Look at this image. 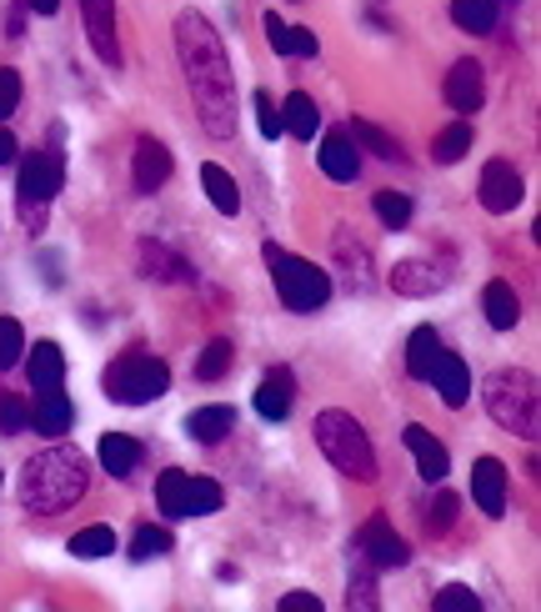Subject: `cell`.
<instances>
[{
  "instance_id": "obj_1",
  "label": "cell",
  "mask_w": 541,
  "mask_h": 612,
  "mask_svg": "<svg viewBox=\"0 0 541 612\" xmlns=\"http://www.w3.org/2000/svg\"><path fill=\"white\" fill-rule=\"evenodd\" d=\"M176 50H181L185 86L196 96V116L206 125V136L231 141L236 136V75L221 50V36L206 25V15L181 11V21H176Z\"/></svg>"
},
{
  "instance_id": "obj_2",
  "label": "cell",
  "mask_w": 541,
  "mask_h": 612,
  "mask_svg": "<svg viewBox=\"0 0 541 612\" xmlns=\"http://www.w3.org/2000/svg\"><path fill=\"white\" fill-rule=\"evenodd\" d=\"M86 488H91L86 457L71 447H46L21 472V507L36 517L65 513V507H75V502L86 497Z\"/></svg>"
},
{
  "instance_id": "obj_3",
  "label": "cell",
  "mask_w": 541,
  "mask_h": 612,
  "mask_svg": "<svg viewBox=\"0 0 541 612\" xmlns=\"http://www.w3.org/2000/svg\"><path fill=\"white\" fill-rule=\"evenodd\" d=\"M311 432H316V447L326 452V463L336 467L341 477H351V482H376V452H371L366 432H361V422L351 412H321L316 422H311Z\"/></svg>"
},
{
  "instance_id": "obj_4",
  "label": "cell",
  "mask_w": 541,
  "mask_h": 612,
  "mask_svg": "<svg viewBox=\"0 0 541 612\" xmlns=\"http://www.w3.org/2000/svg\"><path fill=\"white\" fill-rule=\"evenodd\" d=\"M486 412L496 417V427H506V432H517V437L537 442V432H541L537 376L517 372V367L492 372V376H486Z\"/></svg>"
},
{
  "instance_id": "obj_5",
  "label": "cell",
  "mask_w": 541,
  "mask_h": 612,
  "mask_svg": "<svg viewBox=\"0 0 541 612\" xmlns=\"http://www.w3.org/2000/svg\"><path fill=\"white\" fill-rule=\"evenodd\" d=\"M266 266H270V281H276V297H281L286 312H316V307H326V297H332V276L316 272L311 262H301V256H291V251L281 247H266Z\"/></svg>"
},
{
  "instance_id": "obj_6",
  "label": "cell",
  "mask_w": 541,
  "mask_h": 612,
  "mask_svg": "<svg viewBox=\"0 0 541 612\" xmlns=\"http://www.w3.org/2000/svg\"><path fill=\"white\" fill-rule=\"evenodd\" d=\"M166 387H171V367L160 357H146V351H131V357L106 367V397L121 407H146V401L166 397Z\"/></svg>"
},
{
  "instance_id": "obj_7",
  "label": "cell",
  "mask_w": 541,
  "mask_h": 612,
  "mask_svg": "<svg viewBox=\"0 0 541 612\" xmlns=\"http://www.w3.org/2000/svg\"><path fill=\"white\" fill-rule=\"evenodd\" d=\"M65 181V161H61V151H36V156H25L21 161V216L25 226H40L46 221V201L61 191Z\"/></svg>"
},
{
  "instance_id": "obj_8",
  "label": "cell",
  "mask_w": 541,
  "mask_h": 612,
  "mask_svg": "<svg viewBox=\"0 0 541 612\" xmlns=\"http://www.w3.org/2000/svg\"><path fill=\"white\" fill-rule=\"evenodd\" d=\"M521 196H527V187H521V171L512 161H486L481 166V206H486L492 216L517 212Z\"/></svg>"
},
{
  "instance_id": "obj_9",
  "label": "cell",
  "mask_w": 541,
  "mask_h": 612,
  "mask_svg": "<svg viewBox=\"0 0 541 612\" xmlns=\"http://www.w3.org/2000/svg\"><path fill=\"white\" fill-rule=\"evenodd\" d=\"M357 552L366 557L371 567H406V557H411V548H406V542L396 538L386 517H366V523H361V532H357Z\"/></svg>"
},
{
  "instance_id": "obj_10",
  "label": "cell",
  "mask_w": 541,
  "mask_h": 612,
  "mask_svg": "<svg viewBox=\"0 0 541 612\" xmlns=\"http://www.w3.org/2000/svg\"><path fill=\"white\" fill-rule=\"evenodd\" d=\"M81 15H86V36L106 65H121V40H116V0H81Z\"/></svg>"
},
{
  "instance_id": "obj_11",
  "label": "cell",
  "mask_w": 541,
  "mask_h": 612,
  "mask_svg": "<svg viewBox=\"0 0 541 612\" xmlns=\"http://www.w3.org/2000/svg\"><path fill=\"white\" fill-rule=\"evenodd\" d=\"M446 106L461 116L481 111V100H486V81H481V65L477 61H456L452 71H446Z\"/></svg>"
},
{
  "instance_id": "obj_12",
  "label": "cell",
  "mask_w": 541,
  "mask_h": 612,
  "mask_svg": "<svg viewBox=\"0 0 541 612\" xmlns=\"http://www.w3.org/2000/svg\"><path fill=\"white\" fill-rule=\"evenodd\" d=\"M135 191L141 196H151V191H160L166 181H171V151L160 146L156 136H141L135 141Z\"/></svg>"
},
{
  "instance_id": "obj_13",
  "label": "cell",
  "mask_w": 541,
  "mask_h": 612,
  "mask_svg": "<svg viewBox=\"0 0 541 612\" xmlns=\"http://www.w3.org/2000/svg\"><path fill=\"white\" fill-rule=\"evenodd\" d=\"M471 492H477V507L486 517H502L506 513V467L496 457H477L471 467Z\"/></svg>"
},
{
  "instance_id": "obj_14",
  "label": "cell",
  "mask_w": 541,
  "mask_h": 612,
  "mask_svg": "<svg viewBox=\"0 0 541 612\" xmlns=\"http://www.w3.org/2000/svg\"><path fill=\"white\" fill-rule=\"evenodd\" d=\"M71 417H75V407H71V397H65L61 387H40L36 401H31V427H36V432H46V437L71 432Z\"/></svg>"
},
{
  "instance_id": "obj_15",
  "label": "cell",
  "mask_w": 541,
  "mask_h": 612,
  "mask_svg": "<svg viewBox=\"0 0 541 612\" xmlns=\"http://www.w3.org/2000/svg\"><path fill=\"white\" fill-rule=\"evenodd\" d=\"M426 382H436V392H442L446 407H467V397H471V372H467V362H461L456 351L442 347V357H436V367H431Z\"/></svg>"
},
{
  "instance_id": "obj_16",
  "label": "cell",
  "mask_w": 541,
  "mask_h": 612,
  "mask_svg": "<svg viewBox=\"0 0 541 612\" xmlns=\"http://www.w3.org/2000/svg\"><path fill=\"white\" fill-rule=\"evenodd\" d=\"M321 171L332 176V181H357L361 151L351 141V131H326V141H321Z\"/></svg>"
},
{
  "instance_id": "obj_17",
  "label": "cell",
  "mask_w": 541,
  "mask_h": 612,
  "mask_svg": "<svg viewBox=\"0 0 541 612\" xmlns=\"http://www.w3.org/2000/svg\"><path fill=\"white\" fill-rule=\"evenodd\" d=\"M291 401H296V376H291V367H276V372L261 376V387H256V412L266 417V422H281V417L291 412Z\"/></svg>"
},
{
  "instance_id": "obj_18",
  "label": "cell",
  "mask_w": 541,
  "mask_h": 612,
  "mask_svg": "<svg viewBox=\"0 0 541 612\" xmlns=\"http://www.w3.org/2000/svg\"><path fill=\"white\" fill-rule=\"evenodd\" d=\"M401 437H406V452L417 457V472L426 477V482H442V477H446V467H452V457H446V447H442V442L431 437L426 427H417V422L406 427Z\"/></svg>"
},
{
  "instance_id": "obj_19",
  "label": "cell",
  "mask_w": 541,
  "mask_h": 612,
  "mask_svg": "<svg viewBox=\"0 0 541 612\" xmlns=\"http://www.w3.org/2000/svg\"><path fill=\"white\" fill-rule=\"evenodd\" d=\"M266 40L276 56H316V31L306 25H286L281 15H266Z\"/></svg>"
},
{
  "instance_id": "obj_20",
  "label": "cell",
  "mask_w": 541,
  "mask_h": 612,
  "mask_svg": "<svg viewBox=\"0 0 541 612\" xmlns=\"http://www.w3.org/2000/svg\"><path fill=\"white\" fill-rule=\"evenodd\" d=\"M141 272L151 281H191V266L171 247H160V241H141Z\"/></svg>"
},
{
  "instance_id": "obj_21",
  "label": "cell",
  "mask_w": 541,
  "mask_h": 612,
  "mask_svg": "<svg viewBox=\"0 0 541 612\" xmlns=\"http://www.w3.org/2000/svg\"><path fill=\"white\" fill-rule=\"evenodd\" d=\"M316 125H321L316 100H311L306 91H291L281 106V131H291L296 141H316Z\"/></svg>"
},
{
  "instance_id": "obj_22",
  "label": "cell",
  "mask_w": 541,
  "mask_h": 612,
  "mask_svg": "<svg viewBox=\"0 0 541 612\" xmlns=\"http://www.w3.org/2000/svg\"><path fill=\"white\" fill-rule=\"evenodd\" d=\"M481 307H486V322H492L496 332H512V326L521 322V301H517V291L506 287V281H486Z\"/></svg>"
},
{
  "instance_id": "obj_23",
  "label": "cell",
  "mask_w": 541,
  "mask_h": 612,
  "mask_svg": "<svg viewBox=\"0 0 541 612\" xmlns=\"http://www.w3.org/2000/svg\"><path fill=\"white\" fill-rule=\"evenodd\" d=\"M96 457H100V467H106L111 477H131L135 467H141V442H135V437H121V432H111V437H100Z\"/></svg>"
},
{
  "instance_id": "obj_24",
  "label": "cell",
  "mask_w": 541,
  "mask_h": 612,
  "mask_svg": "<svg viewBox=\"0 0 541 612\" xmlns=\"http://www.w3.org/2000/svg\"><path fill=\"white\" fill-rule=\"evenodd\" d=\"M185 432L196 442H206V447H216L226 432H236V412L231 407H196V412L185 417Z\"/></svg>"
},
{
  "instance_id": "obj_25",
  "label": "cell",
  "mask_w": 541,
  "mask_h": 612,
  "mask_svg": "<svg viewBox=\"0 0 541 612\" xmlns=\"http://www.w3.org/2000/svg\"><path fill=\"white\" fill-rule=\"evenodd\" d=\"M436 357H442V337H436V326H417L411 341H406V372L417 376V382H426L431 367H436Z\"/></svg>"
},
{
  "instance_id": "obj_26",
  "label": "cell",
  "mask_w": 541,
  "mask_h": 612,
  "mask_svg": "<svg viewBox=\"0 0 541 612\" xmlns=\"http://www.w3.org/2000/svg\"><path fill=\"white\" fill-rule=\"evenodd\" d=\"M156 507L166 517H191V472H160L156 477Z\"/></svg>"
},
{
  "instance_id": "obj_27",
  "label": "cell",
  "mask_w": 541,
  "mask_h": 612,
  "mask_svg": "<svg viewBox=\"0 0 541 612\" xmlns=\"http://www.w3.org/2000/svg\"><path fill=\"white\" fill-rule=\"evenodd\" d=\"M336 262L346 266L351 291H366L371 287V251L361 247V241H351V231H336Z\"/></svg>"
},
{
  "instance_id": "obj_28",
  "label": "cell",
  "mask_w": 541,
  "mask_h": 612,
  "mask_svg": "<svg viewBox=\"0 0 541 612\" xmlns=\"http://www.w3.org/2000/svg\"><path fill=\"white\" fill-rule=\"evenodd\" d=\"M201 187H206L211 206H216L221 216H236V212H241V191H236L231 171H221L216 161H206V166H201Z\"/></svg>"
},
{
  "instance_id": "obj_29",
  "label": "cell",
  "mask_w": 541,
  "mask_h": 612,
  "mask_svg": "<svg viewBox=\"0 0 541 612\" xmlns=\"http://www.w3.org/2000/svg\"><path fill=\"white\" fill-rule=\"evenodd\" d=\"M25 372H31V387H61V376H65V357L56 341H36V357L25 362Z\"/></svg>"
},
{
  "instance_id": "obj_30",
  "label": "cell",
  "mask_w": 541,
  "mask_h": 612,
  "mask_svg": "<svg viewBox=\"0 0 541 612\" xmlns=\"http://www.w3.org/2000/svg\"><path fill=\"white\" fill-rule=\"evenodd\" d=\"M436 287H442V276L431 272L426 262H401L392 272V291H401V297H431Z\"/></svg>"
},
{
  "instance_id": "obj_31",
  "label": "cell",
  "mask_w": 541,
  "mask_h": 612,
  "mask_svg": "<svg viewBox=\"0 0 541 612\" xmlns=\"http://www.w3.org/2000/svg\"><path fill=\"white\" fill-rule=\"evenodd\" d=\"M452 21L471 36H486L496 25V0H452Z\"/></svg>"
},
{
  "instance_id": "obj_32",
  "label": "cell",
  "mask_w": 541,
  "mask_h": 612,
  "mask_svg": "<svg viewBox=\"0 0 541 612\" xmlns=\"http://www.w3.org/2000/svg\"><path fill=\"white\" fill-rule=\"evenodd\" d=\"M71 552H75V557H91V563H96V557H111V552H116V532H111V527H81V532H75V538H71Z\"/></svg>"
},
{
  "instance_id": "obj_33",
  "label": "cell",
  "mask_w": 541,
  "mask_h": 612,
  "mask_svg": "<svg viewBox=\"0 0 541 612\" xmlns=\"http://www.w3.org/2000/svg\"><path fill=\"white\" fill-rule=\"evenodd\" d=\"M467 151H471V125H467V121H456V125H446L442 136H436L431 156H436L442 166H456L461 156H467Z\"/></svg>"
},
{
  "instance_id": "obj_34",
  "label": "cell",
  "mask_w": 541,
  "mask_h": 612,
  "mask_svg": "<svg viewBox=\"0 0 541 612\" xmlns=\"http://www.w3.org/2000/svg\"><path fill=\"white\" fill-rule=\"evenodd\" d=\"M166 552H171V532L166 527H135V538H131L135 563H151V557H166Z\"/></svg>"
},
{
  "instance_id": "obj_35",
  "label": "cell",
  "mask_w": 541,
  "mask_h": 612,
  "mask_svg": "<svg viewBox=\"0 0 541 612\" xmlns=\"http://www.w3.org/2000/svg\"><path fill=\"white\" fill-rule=\"evenodd\" d=\"M231 341H211L206 351H201V362H196V376L201 382H221L226 372H231Z\"/></svg>"
},
{
  "instance_id": "obj_36",
  "label": "cell",
  "mask_w": 541,
  "mask_h": 612,
  "mask_svg": "<svg viewBox=\"0 0 541 612\" xmlns=\"http://www.w3.org/2000/svg\"><path fill=\"white\" fill-rule=\"evenodd\" d=\"M21 351H25V332L15 316H0V372L21 367Z\"/></svg>"
},
{
  "instance_id": "obj_37",
  "label": "cell",
  "mask_w": 541,
  "mask_h": 612,
  "mask_svg": "<svg viewBox=\"0 0 541 612\" xmlns=\"http://www.w3.org/2000/svg\"><path fill=\"white\" fill-rule=\"evenodd\" d=\"M376 216H382L392 231H401V226L411 221V201H406L401 191H376Z\"/></svg>"
},
{
  "instance_id": "obj_38",
  "label": "cell",
  "mask_w": 541,
  "mask_h": 612,
  "mask_svg": "<svg viewBox=\"0 0 541 612\" xmlns=\"http://www.w3.org/2000/svg\"><path fill=\"white\" fill-rule=\"evenodd\" d=\"M25 427H31V407L21 397H0V432L5 437H21Z\"/></svg>"
},
{
  "instance_id": "obj_39",
  "label": "cell",
  "mask_w": 541,
  "mask_h": 612,
  "mask_svg": "<svg viewBox=\"0 0 541 612\" xmlns=\"http://www.w3.org/2000/svg\"><path fill=\"white\" fill-rule=\"evenodd\" d=\"M436 608L442 612H471V608H481V598L467 588V583H452V588L436 592Z\"/></svg>"
},
{
  "instance_id": "obj_40",
  "label": "cell",
  "mask_w": 541,
  "mask_h": 612,
  "mask_svg": "<svg viewBox=\"0 0 541 612\" xmlns=\"http://www.w3.org/2000/svg\"><path fill=\"white\" fill-rule=\"evenodd\" d=\"M357 141H361V146H371V151H376L382 161H396V156H401V146H396V141L386 136V131H376V125H366V121L357 125Z\"/></svg>"
},
{
  "instance_id": "obj_41",
  "label": "cell",
  "mask_w": 541,
  "mask_h": 612,
  "mask_svg": "<svg viewBox=\"0 0 541 612\" xmlns=\"http://www.w3.org/2000/svg\"><path fill=\"white\" fill-rule=\"evenodd\" d=\"M351 608H376V583H371L366 557H361V567L351 573Z\"/></svg>"
},
{
  "instance_id": "obj_42",
  "label": "cell",
  "mask_w": 541,
  "mask_h": 612,
  "mask_svg": "<svg viewBox=\"0 0 541 612\" xmlns=\"http://www.w3.org/2000/svg\"><path fill=\"white\" fill-rule=\"evenodd\" d=\"M256 125H261V136L266 141L281 136V111H276V100H270L266 91H256Z\"/></svg>"
},
{
  "instance_id": "obj_43",
  "label": "cell",
  "mask_w": 541,
  "mask_h": 612,
  "mask_svg": "<svg viewBox=\"0 0 541 612\" xmlns=\"http://www.w3.org/2000/svg\"><path fill=\"white\" fill-rule=\"evenodd\" d=\"M452 523H456V497H452V492H436L426 527H431V532H452Z\"/></svg>"
},
{
  "instance_id": "obj_44",
  "label": "cell",
  "mask_w": 541,
  "mask_h": 612,
  "mask_svg": "<svg viewBox=\"0 0 541 612\" xmlns=\"http://www.w3.org/2000/svg\"><path fill=\"white\" fill-rule=\"evenodd\" d=\"M15 106H21V75L0 71V121H5V116H15Z\"/></svg>"
},
{
  "instance_id": "obj_45",
  "label": "cell",
  "mask_w": 541,
  "mask_h": 612,
  "mask_svg": "<svg viewBox=\"0 0 541 612\" xmlns=\"http://www.w3.org/2000/svg\"><path fill=\"white\" fill-rule=\"evenodd\" d=\"M281 612H321V598H316V592H286Z\"/></svg>"
},
{
  "instance_id": "obj_46",
  "label": "cell",
  "mask_w": 541,
  "mask_h": 612,
  "mask_svg": "<svg viewBox=\"0 0 541 612\" xmlns=\"http://www.w3.org/2000/svg\"><path fill=\"white\" fill-rule=\"evenodd\" d=\"M5 161H15V136L11 131H0V166Z\"/></svg>"
},
{
  "instance_id": "obj_47",
  "label": "cell",
  "mask_w": 541,
  "mask_h": 612,
  "mask_svg": "<svg viewBox=\"0 0 541 612\" xmlns=\"http://www.w3.org/2000/svg\"><path fill=\"white\" fill-rule=\"evenodd\" d=\"M25 5H31L36 15H56V11H61V0H25Z\"/></svg>"
}]
</instances>
